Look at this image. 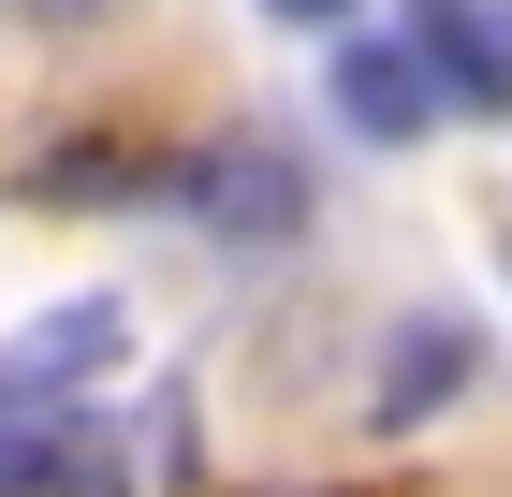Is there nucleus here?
<instances>
[{
    "mask_svg": "<svg viewBox=\"0 0 512 497\" xmlns=\"http://www.w3.org/2000/svg\"><path fill=\"white\" fill-rule=\"evenodd\" d=\"M469 381H483V351L454 337V322H410V337H395V366H381V395H366V410H381V424H425L439 395H469Z\"/></svg>",
    "mask_w": 512,
    "mask_h": 497,
    "instance_id": "obj_4",
    "label": "nucleus"
},
{
    "mask_svg": "<svg viewBox=\"0 0 512 497\" xmlns=\"http://www.w3.org/2000/svg\"><path fill=\"white\" fill-rule=\"evenodd\" d=\"M191 205L220 234H293L308 220V176H293L278 147H220V161H191Z\"/></svg>",
    "mask_w": 512,
    "mask_h": 497,
    "instance_id": "obj_3",
    "label": "nucleus"
},
{
    "mask_svg": "<svg viewBox=\"0 0 512 497\" xmlns=\"http://www.w3.org/2000/svg\"><path fill=\"white\" fill-rule=\"evenodd\" d=\"M0 15H15V30H103L118 0H0Z\"/></svg>",
    "mask_w": 512,
    "mask_h": 497,
    "instance_id": "obj_5",
    "label": "nucleus"
},
{
    "mask_svg": "<svg viewBox=\"0 0 512 497\" xmlns=\"http://www.w3.org/2000/svg\"><path fill=\"white\" fill-rule=\"evenodd\" d=\"M410 44H425L439 103L512 117V0H410Z\"/></svg>",
    "mask_w": 512,
    "mask_h": 497,
    "instance_id": "obj_1",
    "label": "nucleus"
},
{
    "mask_svg": "<svg viewBox=\"0 0 512 497\" xmlns=\"http://www.w3.org/2000/svg\"><path fill=\"white\" fill-rule=\"evenodd\" d=\"M337 117H352L366 147H410V132L439 117L425 44H410V30H352V44H337Z\"/></svg>",
    "mask_w": 512,
    "mask_h": 497,
    "instance_id": "obj_2",
    "label": "nucleus"
},
{
    "mask_svg": "<svg viewBox=\"0 0 512 497\" xmlns=\"http://www.w3.org/2000/svg\"><path fill=\"white\" fill-rule=\"evenodd\" d=\"M264 15H293V30H337V15H352V0H264Z\"/></svg>",
    "mask_w": 512,
    "mask_h": 497,
    "instance_id": "obj_6",
    "label": "nucleus"
}]
</instances>
